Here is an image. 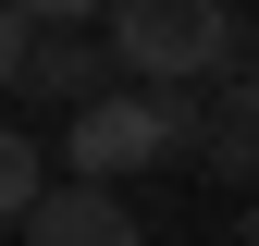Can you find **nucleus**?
Returning <instances> with one entry per match:
<instances>
[{
    "instance_id": "f257e3e1",
    "label": "nucleus",
    "mask_w": 259,
    "mask_h": 246,
    "mask_svg": "<svg viewBox=\"0 0 259 246\" xmlns=\"http://www.w3.org/2000/svg\"><path fill=\"white\" fill-rule=\"evenodd\" d=\"M0 86H13V111H87L99 86H123V49H111V25H37V13H13L0 25Z\"/></svg>"
},
{
    "instance_id": "20e7f679",
    "label": "nucleus",
    "mask_w": 259,
    "mask_h": 246,
    "mask_svg": "<svg viewBox=\"0 0 259 246\" xmlns=\"http://www.w3.org/2000/svg\"><path fill=\"white\" fill-rule=\"evenodd\" d=\"M13 234H25V246H148V234H136V209H123L111 184H87V172H62Z\"/></svg>"
},
{
    "instance_id": "39448f33",
    "label": "nucleus",
    "mask_w": 259,
    "mask_h": 246,
    "mask_svg": "<svg viewBox=\"0 0 259 246\" xmlns=\"http://www.w3.org/2000/svg\"><path fill=\"white\" fill-rule=\"evenodd\" d=\"M50 184H62V160H50V148H37V111H25L13 136H0V209H13V222H25V209H37Z\"/></svg>"
},
{
    "instance_id": "f03ea898",
    "label": "nucleus",
    "mask_w": 259,
    "mask_h": 246,
    "mask_svg": "<svg viewBox=\"0 0 259 246\" xmlns=\"http://www.w3.org/2000/svg\"><path fill=\"white\" fill-rule=\"evenodd\" d=\"M111 49L136 86H185L235 61V0H111Z\"/></svg>"
},
{
    "instance_id": "423d86ee",
    "label": "nucleus",
    "mask_w": 259,
    "mask_h": 246,
    "mask_svg": "<svg viewBox=\"0 0 259 246\" xmlns=\"http://www.w3.org/2000/svg\"><path fill=\"white\" fill-rule=\"evenodd\" d=\"M13 13H37V25H111V0H13Z\"/></svg>"
},
{
    "instance_id": "7ed1b4c3",
    "label": "nucleus",
    "mask_w": 259,
    "mask_h": 246,
    "mask_svg": "<svg viewBox=\"0 0 259 246\" xmlns=\"http://www.w3.org/2000/svg\"><path fill=\"white\" fill-rule=\"evenodd\" d=\"M198 172H222L235 197H259V61L198 86Z\"/></svg>"
},
{
    "instance_id": "0eeeda50",
    "label": "nucleus",
    "mask_w": 259,
    "mask_h": 246,
    "mask_svg": "<svg viewBox=\"0 0 259 246\" xmlns=\"http://www.w3.org/2000/svg\"><path fill=\"white\" fill-rule=\"evenodd\" d=\"M247 246H259V197H247Z\"/></svg>"
}]
</instances>
